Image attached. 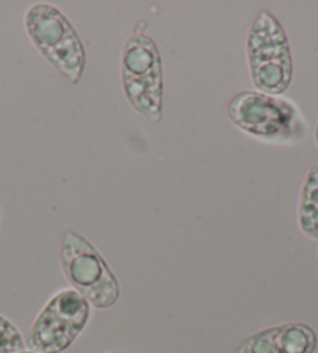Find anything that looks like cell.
<instances>
[{
	"label": "cell",
	"mask_w": 318,
	"mask_h": 353,
	"mask_svg": "<svg viewBox=\"0 0 318 353\" xmlns=\"http://www.w3.org/2000/svg\"><path fill=\"white\" fill-rule=\"evenodd\" d=\"M147 23L138 22L120 54V81L127 101L134 111L151 121L162 120V58Z\"/></svg>",
	"instance_id": "cell-1"
},
{
	"label": "cell",
	"mask_w": 318,
	"mask_h": 353,
	"mask_svg": "<svg viewBox=\"0 0 318 353\" xmlns=\"http://www.w3.org/2000/svg\"><path fill=\"white\" fill-rule=\"evenodd\" d=\"M231 123L262 142L293 143L306 137L304 115L292 100L259 90H243L228 103Z\"/></svg>",
	"instance_id": "cell-2"
},
{
	"label": "cell",
	"mask_w": 318,
	"mask_h": 353,
	"mask_svg": "<svg viewBox=\"0 0 318 353\" xmlns=\"http://www.w3.org/2000/svg\"><path fill=\"white\" fill-rule=\"evenodd\" d=\"M24 28L33 47L72 84H78L86 67V50L75 27L50 3H35L26 11Z\"/></svg>",
	"instance_id": "cell-3"
},
{
	"label": "cell",
	"mask_w": 318,
	"mask_h": 353,
	"mask_svg": "<svg viewBox=\"0 0 318 353\" xmlns=\"http://www.w3.org/2000/svg\"><path fill=\"white\" fill-rule=\"evenodd\" d=\"M247 61L254 90L283 95L290 88L293 59L284 27L272 11L261 10L250 26Z\"/></svg>",
	"instance_id": "cell-4"
},
{
	"label": "cell",
	"mask_w": 318,
	"mask_h": 353,
	"mask_svg": "<svg viewBox=\"0 0 318 353\" xmlns=\"http://www.w3.org/2000/svg\"><path fill=\"white\" fill-rule=\"evenodd\" d=\"M59 265L71 288L91 307L106 310L120 297V285L93 243L75 230H67L59 246Z\"/></svg>",
	"instance_id": "cell-5"
},
{
	"label": "cell",
	"mask_w": 318,
	"mask_h": 353,
	"mask_svg": "<svg viewBox=\"0 0 318 353\" xmlns=\"http://www.w3.org/2000/svg\"><path fill=\"white\" fill-rule=\"evenodd\" d=\"M91 305L75 290L55 293L36 316L27 336V347L36 353H61L69 349L86 328Z\"/></svg>",
	"instance_id": "cell-6"
},
{
	"label": "cell",
	"mask_w": 318,
	"mask_h": 353,
	"mask_svg": "<svg viewBox=\"0 0 318 353\" xmlns=\"http://www.w3.org/2000/svg\"><path fill=\"white\" fill-rule=\"evenodd\" d=\"M298 228L310 240H318V156L304 176L298 199Z\"/></svg>",
	"instance_id": "cell-7"
},
{
	"label": "cell",
	"mask_w": 318,
	"mask_h": 353,
	"mask_svg": "<svg viewBox=\"0 0 318 353\" xmlns=\"http://www.w3.org/2000/svg\"><path fill=\"white\" fill-rule=\"evenodd\" d=\"M277 347L279 353H314L317 333L303 322L277 325Z\"/></svg>",
	"instance_id": "cell-8"
},
{
	"label": "cell",
	"mask_w": 318,
	"mask_h": 353,
	"mask_svg": "<svg viewBox=\"0 0 318 353\" xmlns=\"http://www.w3.org/2000/svg\"><path fill=\"white\" fill-rule=\"evenodd\" d=\"M236 353H279L277 347V327L265 328L248 336Z\"/></svg>",
	"instance_id": "cell-9"
},
{
	"label": "cell",
	"mask_w": 318,
	"mask_h": 353,
	"mask_svg": "<svg viewBox=\"0 0 318 353\" xmlns=\"http://www.w3.org/2000/svg\"><path fill=\"white\" fill-rule=\"evenodd\" d=\"M26 345L19 328L0 314V353H19L26 350Z\"/></svg>",
	"instance_id": "cell-10"
},
{
	"label": "cell",
	"mask_w": 318,
	"mask_h": 353,
	"mask_svg": "<svg viewBox=\"0 0 318 353\" xmlns=\"http://www.w3.org/2000/svg\"><path fill=\"white\" fill-rule=\"evenodd\" d=\"M314 139H315V143H317V147H318V123H317L315 131H314Z\"/></svg>",
	"instance_id": "cell-11"
},
{
	"label": "cell",
	"mask_w": 318,
	"mask_h": 353,
	"mask_svg": "<svg viewBox=\"0 0 318 353\" xmlns=\"http://www.w3.org/2000/svg\"><path fill=\"white\" fill-rule=\"evenodd\" d=\"M108 353H131V352H108Z\"/></svg>",
	"instance_id": "cell-12"
},
{
	"label": "cell",
	"mask_w": 318,
	"mask_h": 353,
	"mask_svg": "<svg viewBox=\"0 0 318 353\" xmlns=\"http://www.w3.org/2000/svg\"><path fill=\"white\" fill-rule=\"evenodd\" d=\"M19 353H36V352H32V350H30V352H26V350H24V352H19Z\"/></svg>",
	"instance_id": "cell-13"
},
{
	"label": "cell",
	"mask_w": 318,
	"mask_h": 353,
	"mask_svg": "<svg viewBox=\"0 0 318 353\" xmlns=\"http://www.w3.org/2000/svg\"><path fill=\"white\" fill-rule=\"evenodd\" d=\"M317 255H318V245H317Z\"/></svg>",
	"instance_id": "cell-14"
}]
</instances>
